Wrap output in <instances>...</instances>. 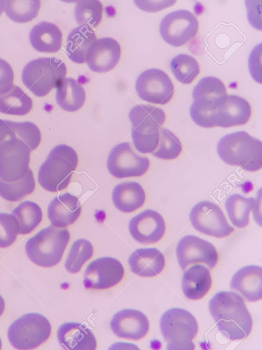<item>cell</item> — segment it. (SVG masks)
Instances as JSON below:
<instances>
[{
    "label": "cell",
    "mask_w": 262,
    "mask_h": 350,
    "mask_svg": "<svg viewBox=\"0 0 262 350\" xmlns=\"http://www.w3.org/2000/svg\"><path fill=\"white\" fill-rule=\"evenodd\" d=\"M81 212L79 198L69 192L55 197L47 209L48 217L52 225L57 228H64L74 223Z\"/></svg>",
    "instance_id": "cell-21"
},
{
    "label": "cell",
    "mask_w": 262,
    "mask_h": 350,
    "mask_svg": "<svg viewBox=\"0 0 262 350\" xmlns=\"http://www.w3.org/2000/svg\"><path fill=\"white\" fill-rule=\"evenodd\" d=\"M40 5L38 0L5 1V12L13 21L25 23L37 16Z\"/></svg>",
    "instance_id": "cell-35"
},
{
    "label": "cell",
    "mask_w": 262,
    "mask_h": 350,
    "mask_svg": "<svg viewBox=\"0 0 262 350\" xmlns=\"http://www.w3.org/2000/svg\"><path fill=\"white\" fill-rule=\"evenodd\" d=\"M94 252L92 243L87 239L80 238L72 244L67 256L64 266L71 274L78 273L84 264L90 259Z\"/></svg>",
    "instance_id": "cell-37"
},
{
    "label": "cell",
    "mask_w": 262,
    "mask_h": 350,
    "mask_svg": "<svg viewBox=\"0 0 262 350\" xmlns=\"http://www.w3.org/2000/svg\"><path fill=\"white\" fill-rule=\"evenodd\" d=\"M257 200L238 193L230 195L226 199L225 207L232 224L238 228H244L249 223L250 212L257 208Z\"/></svg>",
    "instance_id": "cell-31"
},
{
    "label": "cell",
    "mask_w": 262,
    "mask_h": 350,
    "mask_svg": "<svg viewBox=\"0 0 262 350\" xmlns=\"http://www.w3.org/2000/svg\"><path fill=\"white\" fill-rule=\"evenodd\" d=\"M226 94V86L220 79L211 76L202 78L192 91L190 115L193 121L201 127L212 128L211 120L217 104Z\"/></svg>",
    "instance_id": "cell-9"
},
{
    "label": "cell",
    "mask_w": 262,
    "mask_h": 350,
    "mask_svg": "<svg viewBox=\"0 0 262 350\" xmlns=\"http://www.w3.org/2000/svg\"><path fill=\"white\" fill-rule=\"evenodd\" d=\"M209 309L220 333L230 340L247 338L252 328V318L245 301L237 293L221 291L209 301Z\"/></svg>",
    "instance_id": "cell-1"
},
{
    "label": "cell",
    "mask_w": 262,
    "mask_h": 350,
    "mask_svg": "<svg viewBox=\"0 0 262 350\" xmlns=\"http://www.w3.org/2000/svg\"><path fill=\"white\" fill-rule=\"evenodd\" d=\"M199 24L196 17L186 10H179L166 15L161 20L159 31L163 40L178 47L185 45L197 33Z\"/></svg>",
    "instance_id": "cell-14"
},
{
    "label": "cell",
    "mask_w": 262,
    "mask_h": 350,
    "mask_svg": "<svg viewBox=\"0 0 262 350\" xmlns=\"http://www.w3.org/2000/svg\"><path fill=\"white\" fill-rule=\"evenodd\" d=\"M103 13L101 3L98 0L78 1L75 7L74 16L77 23L96 27L101 22Z\"/></svg>",
    "instance_id": "cell-38"
},
{
    "label": "cell",
    "mask_w": 262,
    "mask_h": 350,
    "mask_svg": "<svg viewBox=\"0 0 262 350\" xmlns=\"http://www.w3.org/2000/svg\"><path fill=\"white\" fill-rule=\"evenodd\" d=\"M128 262L133 273L142 277H152L163 270L165 259L163 253L156 248H140L132 252Z\"/></svg>",
    "instance_id": "cell-24"
},
{
    "label": "cell",
    "mask_w": 262,
    "mask_h": 350,
    "mask_svg": "<svg viewBox=\"0 0 262 350\" xmlns=\"http://www.w3.org/2000/svg\"><path fill=\"white\" fill-rule=\"evenodd\" d=\"M261 44L257 45L251 51L249 57V69L252 77L261 83Z\"/></svg>",
    "instance_id": "cell-42"
},
{
    "label": "cell",
    "mask_w": 262,
    "mask_h": 350,
    "mask_svg": "<svg viewBox=\"0 0 262 350\" xmlns=\"http://www.w3.org/2000/svg\"><path fill=\"white\" fill-rule=\"evenodd\" d=\"M160 326L167 349H194L192 340L197 335L198 324L188 310L178 307L167 310L160 318Z\"/></svg>",
    "instance_id": "cell-6"
},
{
    "label": "cell",
    "mask_w": 262,
    "mask_h": 350,
    "mask_svg": "<svg viewBox=\"0 0 262 350\" xmlns=\"http://www.w3.org/2000/svg\"><path fill=\"white\" fill-rule=\"evenodd\" d=\"M96 40L95 32L89 26L80 25L73 29L66 42V49L69 58L77 64L85 63L87 51Z\"/></svg>",
    "instance_id": "cell-29"
},
{
    "label": "cell",
    "mask_w": 262,
    "mask_h": 350,
    "mask_svg": "<svg viewBox=\"0 0 262 350\" xmlns=\"http://www.w3.org/2000/svg\"><path fill=\"white\" fill-rule=\"evenodd\" d=\"M110 326L113 332L119 338L138 340L147 334L149 322L147 316L141 311L125 308L114 315Z\"/></svg>",
    "instance_id": "cell-19"
},
{
    "label": "cell",
    "mask_w": 262,
    "mask_h": 350,
    "mask_svg": "<svg viewBox=\"0 0 262 350\" xmlns=\"http://www.w3.org/2000/svg\"><path fill=\"white\" fill-rule=\"evenodd\" d=\"M112 196L115 207L124 213H131L141 207L146 199L142 186L134 181L117 184L113 190Z\"/></svg>",
    "instance_id": "cell-27"
},
{
    "label": "cell",
    "mask_w": 262,
    "mask_h": 350,
    "mask_svg": "<svg viewBox=\"0 0 262 350\" xmlns=\"http://www.w3.org/2000/svg\"><path fill=\"white\" fill-rule=\"evenodd\" d=\"M32 46L37 51L54 53L62 46V34L54 24L41 22L32 28L29 34Z\"/></svg>",
    "instance_id": "cell-28"
},
{
    "label": "cell",
    "mask_w": 262,
    "mask_h": 350,
    "mask_svg": "<svg viewBox=\"0 0 262 350\" xmlns=\"http://www.w3.org/2000/svg\"><path fill=\"white\" fill-rule=\"evenodd\" d=\"M189 219L197 231L211 237L225 238L234 231L222 209L209 201L195 204L190 211Z\"/></svg>",
    "instance_id": "cell-10"
},
{
    "label": "cell",
    "mask_w": 262,
    "mask_h": 350,
    "mask_svg": "<svg viewBox=\"0 0 262 350\" xmlns=\"http://www.w3.org/2000/svg\"><path fill=\"white\" fill-rule=\"evenodd\" d=\"M16 139L24 143L31 151L39 145L41 134L39 128L33 123L14 122L0 120V141Z\"/></svg>",
    "instance_id": "cell-25"
},
{
    "label": "cell",
    "mask_w": 262,
    "mask_h": 350,
    "mask_svg": "<svg viewBox=\"0 0 262 350\" xmlns=\"http://www.w3.org/2000/svg\"><path fill=\"white\" fill-rule=\"evenodd\" d=\"M124 275V267L118 260L103 257L88 264L84 271L83 283L87 289H105L118 284Z\"/></svg>",
    "instance_id": "cell-16"
},
{
    "label": "cell",
    "mask_w": 262,
    "mask_h": 350,
    "mask_svg": "<svg viewBox=\"0 0 262 350\" xmlns=\"http://www.w3.org/2000/svg\"><path fill=\"white\" fill-rule=\"evenodd\" d=\"M85 97L84 88L73 78H64L57 87L56 102L67 111L75 112L81 108Z\"/></svg>",
    "instance_id": "cell-30"
},
{
    "label": "cell",
    "mask_w": 262,
    "mask_h": 350,
    "mask_svg": "<svg viewBox=\"0 0 262 350\" xmlns=\"http://www.w3.org/2000/svg\"><path fill=\"white\" fill-rule=\"evenodd\" d=\"M32 99L19 86H13L0 95V112L2 113L25 115L32 109Z\"/></svg>",
    "instance_id": "cell-32"
},
{
    "label": "cell",
    "mask_w": 262,
    "mask_h": 350,
    "mask_svg": "<svg viewBox=\"0 0 262 350\" xmlns=\"http://www.w3.org/2000/svg\"><path fill=\"white\" fill-rule=\"evenodd\" d=\"M211 285L210 271L203 265L191 266L183 274L182 289L189 299L197 300L203 298L209 291Z\"/></svg>",
    "instance_id": "cell-26"
},
{
    "label": "cell",
    "mask_w": 262,
    "mask_h": 350,
    "mask_svg": "<svg viewBox=\"0 0 262 350\" xmlns=\"http://www.w3.org/2000/svg\"><path fill=\"white\" fill-rule=\"evenodd\" d=\"M149 166V159L137 154L127 142L115 146L107 159L108 171L119 179L142 176L147 171Z\"/></svg>",
    "instance_id": "cell-12"
},
{
    "label": "cell",
    "mask_w": 262,
    "mask_h": 350,
    "mask_svg": "<svg viewBox=\"0 0 262 350\" xmlns=\"http://www.w3.org/2000/svg\"><path fill=\"white\" fill-rule=\"evenodd\" d=\"M135 89L141 100L159 105L168 103L174 92V85L169 76L157 68L140 73L136 81Z\"/></svg>",
    "instance_id": "cell-13"
},
{
    "label": "cell",
    "mask_w": 262,
    "mask_h": 350,
    "mask_svg": "<svg viewBox=\"0 0 262 350\" xmlns=\"http://www.w3.org/2000/svg\"><path fill=\"white\" fill-rule=\"evenodd\" d=\"M78 161L77 152L71 147L65 144L55 146L39 169L37 180L39 184L51 192L65 189L71 181Z\"/></svg>",
    "instance_id": "cell-3"
},
{
    "label": "cell",
    "mask_w": 262,
    "mask_h": 350,
    "mask_svg": "<svg viewBox=\"0 0 262 350\" xmlns=\"http://www.w3.org/2000/svg\"><path fill=\"white\" fill-rule=\"evenodd\" d=\"M251 114L250 104L246 99L226 94L219 101L212 115V128H227L245 125L250 120Z\"/></svg>",
    "instance_id": "cell-17"
},
{
    "label": "cell",
    "mask_w": 262,
    "mask_h": 350,
    "mask_svg": "<svg viewBox=\"0 0 262 350\" xmlns=\"http://www.w3.org/2000/svg\"><path fill=\"white\" fill-rule=\"evenodd\" d=\"M183 149L179 139L171 131L161 127L158 145L152 154L155 157L165 160L177 158Z\"/></svg>",
    "instance_id": "cell-39"
},
{
    "label": "cell",
    "mask_w": 262,
    "mask_h": 350,
    "mask_svg": "<svg viewBox=\"0 0 262 350\" xmlns=\"http://www.w3.org/2000/svg\"><path fill=\"white\" fill-rule=\"evenodd\" d=\"M176 251L179 264L182 270L197 263H203L212 269L218 262V253L214 246L194 235L183 237L179 241Z\"/></svg>",
    "instance_id": "cell-15"
},
{
    "label": "cell",
    "mask_w": 262,
    "mask_h": 350,
    "mask_svg": "<svg viewBox=\"0 0 262 350\" xmlns=\"http://www.w3.org/2000/svg\"><path fill=\"white\" fill-rule=\"evenodd\" d=\"M60 345L68 350H95L97 341L92 330L78 322H65L57 330Z\"/></svg>",
    "instance_id": "cell-23"
},
{
    "label": "cell",
    "mask_w": 262,
    "mask_h": 350,
    "mask_svg": "<svg viewBox=\"0 0 262 350\" xmlns=\"http://www.w3.org/2000/svg\"><path fill=\"white\" fill-rule=\"evenodd\" d=\"M5 308V302L3 298L0 295V317L4 312Z\"/></svg>",
    "instance_id": "cell-43"
},
{
    "label": "cell",
    "mask_w": 262,
    "mask_h": 350,
    "mask_svg": "<svg viewBox=\"0 0 262 350\" xmlns=\"http://www.w3.org/2000/svg\"><path fill=\"white\" fill-rule=\"evenodd\" d=\"M35 188V179L30 168L23 178L15 182H7L0 179V196L8 201H19L32 193Z\"/></svg>",
    "instance_id": "cell-34"
},
{
    "label": "cell",
    "mask_w": 262,
    "mask_h": 350,
    "mask_svg": "<svg viewBox=\"0 0 262 350\" xmlns=\"http://www.w3.org/2000/svg\"><path fill=\"white\" fill-rule=\"evenodd\" d=\"M30 149L16 139L7 140L0 144V179L12 182L23 178L28 170Z\"/></svg>",
    "instance_id": "cell-11"
},
{
    "label": "cell",
    "mask_w": 262,
    "mask_h": 350,
    "mask_svg": "<svg viewBox=\"0 0 262 350\" xmlns=\"http://www.w3.org/2000/svg\"><path fill=\"white\" fill-rule=\"evenodd\" d=\"M5 8V1H0V16L3 12Z\"/></svg>",
    "instance_id": "cell-44"
},
{
    "label": "cell",
    "mask_w": 262,
    "mask_h": 350,
    "mask_svg": "<svg viewBox=\"0 0 262 350\" xmlns=\"http://www.w3.org/2000/svg\"><path fill=\"white\" fill-rule=\"evenodd\" d=\"M14 72L10 65L0 58V95L8 91L13 86Z\"/></svg>",
    "instance_id": "cell-41"
},
{
    "label": "cell",
    "mask_w": 262,
    "mask_h": 350,
    "mask_svg": "<svg viewBox=\"0 0 262 350\" xmlns=\"http://www.w3.org/2000/svg\"><path fill=\"white\" fill-rule=\"evenodd\" d=\"M70 239L68 229L50 225L30 238L26 243L25 250L34 264L43 267H52L61 261Z\"/></svg>",
    "instance_id": "cell-5"
},
{
    "label": "cell",
    "mask_w": 262,
    "mask_h": 350,
    "mask_svg": "<svg viewBox=\"0 0 262 350\" xmlns=\"http://www.w3.org/2000/svg\"><path fill=\"white\" fill-rule=\"evenodd\" d=\"M128 229L132 237L144 244L159 241L166 230L164 219L158 211L146 209L130 219Z\"/></svg>",
    "instance_id": "cell-18"
},
{
    "label": "cell",
    "mask_w": 262,
    "mask_h": 350,
    "mask_svg": "<svg viewBox=\"0 0 262 350\" xmlns=\"http://www.w3.org/2000/svg\"><path fill=\"white\" fill-rule=\"evenodd\" d=\"M16 219L19 227L18 234L27 235L33 231L41 223L42 211L40 207L31 201L20 203L11 212Z\"/></svg>",
    "instance_id": "cell-33"
},
{
    "label": "cell",
    "mask_w": 262,
    "mask_h": 350,
    "mask_svg": "<svg viewBox=\"0 0 262 350\" xmlns=\"http://www.w3.org/2000/svg\"><path fill=\"white\" fill-rule=\"evenodd\" d=\"M19 227L16 218L11 213H0V247L12 245L18 234Z\"/></svg>",
    "instance_id": "cell-40"
},
{
    "label": "cell",
    "mask_w": 262,
    "mask_h": 350,
    "mask_svg": "<svg viewBox=\"0 0 262 350\" xmlns=\"http://www.w3.org/2000/svg\"><path fill=\"white\" fill-rule=\"evenodd\" d=\"M216 150L220 159L229 165L240 166L249 172L261 168V142L245 131L223 137L217 144Z\"/></svg>",
    "instance_id": "cell-2"
},
{
    "label": "cell",
    "mask_w": 262,
    "mask_h": 350,
    "mask_svg": "<svg viewBox=\"0 0 262 350\" xmlns=\"http://www.w3.org/2000/svg\"><path fill=\"white\" fill-rule=\"evenodd\" d=\"M128 116L136 149L142 153L154 152L158 145L160 129L166 121L164 110L150 105L139 104L130 109Z\"/></svg>",
    "instance_id": "cell-4"
},
{
    "label": "cell",
    "mask_w": 262,
    "mask_h": 350,
    "mask_svg": "<svg viewBox=\"0 0 262 350\" xmlns=\"http://www.w3.org/2000/svg\"><path fill=\"white\" fill-rule=\"evenodd\" d=\"M170 68L175 78L185 85L192 83L200 72L198 61L186 54H180L173 57L170 62Z\"/></svg>",
    "instance_id": "cell-36"
},
{
    "label": "cell",
    "mask_w": 262,
    "mask_h": 350,
    "mask_svg": "<svg viewBox=\"0 0 262 350\" xmlns=\"http://www.w3.org/2000/svg\"><path fill=\"white\" fill-rule=\"evenodd\" d=\"M121 49L118 42L112 37L96 39L88 49L85 62L93 71L103 73L113 69L118 64Z\"/></svg>",
    "instance_id": "cell-20"
},
{
    "label": "cell",
    "mask_w": 262,
    "mask_h": 350,
    "mask_svg": "<svg viewBox=\"0 0 262 350\" xmlns=\"http://www.w3.org/2000/svg\"><path fill=\"white\" fill-rule=\"evenodd\" d=\"M51 323L43 315L28 313L14 320L8 329V338L11 345L18 349H31L50 337Z\"/></svg>",
    "instance_id": "cell-8"
},
{
    "label": "cell",
    "mask_w": 262,
    "mask_h": 350,
    "mask_svg": "<svg viewBox=\"0 0 262 350\" xmlns=\"http://www.w3.org/2000/svg\"><path fill=\"white\" fill-rule=\"evenodd\" d=\"M67 71L64 63L58 57H39L31 61L25 66L21 79L31 92L42 97L57 88L64 79Z\"/></svg>",
    "instance_id": "cell-7"
},
{
    "label": "cell",
    "mask_w": 262,
    "mask_h": 350,
    "mask_svg": "<svg viewBox=\"0 0 262 350\" xmlns=\"http://www.w3.org/2000/svg\"><path fill=\"white\" fill-rule=\"evenodd\" d=\"M230 288L238 293L247 301L255 302L262 298V268L249 265L237 270L232 276Z\"/></svg>",
    "instance_id": "cell-22"
}]
</instances>
